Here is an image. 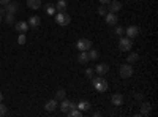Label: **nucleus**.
Masks as SVG:
<instances>
[{"label": "nucleus", "mask_w": 158, "mask_h": 117, "mask_svg": "<svg viewBox=\"0 0 158 117\" xmlns=\"http://www.w3.org/2000/svg\"><path fill=\"white\" fill-rule=\"evenodd\" d=\"M92 86H94V89L97 90V92H100V94L106 92L108 87H109L108 81L104 79V77H101L100 74H98V77H92Z\"/></svg>", "instance_id": "f257e3e1"}, {"label": "nucleus", "mask_w": 158, "mask_h": 117, "mask_svg": "<svg viewBox=\"0 0 158 117\" xmlns=\"http://www.w3.org/2000/svg\"><path fill=\"white\" fill-rule=\"evenodd\" d=\"M56 22L59 25H62V27H65V25H68L71 22V16L68 15L67 11H59L56 15Z\"/></svg>", "instance_id": "f03ea898"}, {"label": "nucleus", "mask_w": 158, "mask_h": 117, "mask_svg": "<svg viewBox=\"0 0 158 117\" xmlns=\"http://www.w3.org/2000/svg\"><path fill=\"white\" fill-rule=\"evenodd\" d=\"M131 48H133V41H131V38L120 36V40H118V49H120L122 52H128V51H131Z\"/></svg>", "instance_id": "7ed1b4c3"}, {"label": "nucleus", "mask_w": 158, "mask_h": 117, "mask_svg": "<svg viewBox=\"0 0 158 117\" xmlns=\"http://www.w3.org/2000/svg\"><path fill=\"white\" fill-rule=\"evenodd\" d=\"M118 74H120L122 77H125V79H128V77L133 76V67H131V63L120 65V68H118Z\"/></svg>", "instance_id": "20e7f679"}, {"label": "nucleus", "mask_w": 158, "mask_h": 117, "mask_svg": "<svg viewBox=\"0 0 158 117\" xmlns=\"http://www.w3.org/2000/svg\"><path fill=\"white\" fill-rule=\"evenodd\" d=\"M76 48L79 51H89V49H92V41L89 38H79L76 41Z\"/></svg>", "instance_id": "39448f33"}, {"label": "nucleus", "mask_w": 158, "mask_h": 117, "mask_svg": "<svg viewBox=\"0 0 158 117\" xmlns=\"http://www.w3.org/2000/svg\"><path fill=\"white\" fill-rule=\"evenodd\" d=\"M104 21H106V24H108V25H117V22H118V18H117V15H115V13H111V11H108L106 15H104Z\"/></svg>", "instance_id": "423d86ee"}, {"label": "nucleus", "mask_w": 158, "mask_h": 117, "mask_svg": "<svg viewBox=\"0 0 158 117\" xmlns=\"http://www.w3.org/2000/svg\"><path fill=\"white\" fill-rule=\"evenodd\" d=\"M15 29L18 33H25L29 30V24L25 21H18V22H15Z\"/></svg>", "instance_id": "0eeeda50"}, {"label": "nucleus", "mask_w": 158, "mask_h": 117, "mask_svg": "<svg viewBox=\"0 0 158 117\" xmlns=\"http://www.w3.org/2000/svg\"><path fill=\"white\" fill-rule=\"evenodd\" d=\"M125 33H127L128 38H131V40H133V38H136V36L139 35V27H138V25H130V27L125 30Z\"/></svg>", "instance_id": "6e6552de"}, {"label": "nucleus", "mask_w": 158, "mask_h": 117, "mask_svg": "<svg viewBox=\"0 0 158 117\" xmlns=\"http://www.w3.org/2000/svg\"><path fill=\"white\" fill-rule=\"evenodd\" d=\"M97 74H100V76H103V74H106L108 71H109V65L108 63H98L97 67H95V70H94Z\"/></svg>", "instance_id": "1a4fd4ad"}, {"label": "nucleus", "mask_w": 158, "mask_h": 117, "mask_svg": "<svg viewBox=\"0 0 158 117\" xmlns=\"http://www.w3.org/2000/svg\"><path fill=\"white\" fill-rule=\"evenodd\" d=\"M71 108H76V105L73 101H70V100H62V103H60V111H63V112H67V111H70Z\"/></svg>", "instance_id": "9d476101"}, {"label": "nucleus", "mask_w": 158, "mask_h": 117, "mask_svg": "<svg viewBox=\"0 0 158 117\" xmlns=\"http://www.w3.org/2000/svg\"><path fill=\"white\" fill-rule=\"evenodd\" d=\"M108 10H109L111 13H117V11L122 10V3L118 2V0H111L109 5H108Z\"/></svg>", "instance_id": "9b49d317"}, {"label": "nucleus", "mask_w": 158, "mask_h": 117, "mask_svg": "<svg viewBox=\"0 0 158 117\" xmlns=\"http://www.w3.org/2000/svg\"><path fill=\"white\" fill-rule=\"evenodd\" d=\"M123 95L122 94H114L112 97H111V103H112V105L114 106H122L123 105Z\"/></svg>", "instance_id": "f8f14e48"}, {"label": "nucleus", "mask_w": 158, "mask_h": 117, "mask_svg": "<svg viewBox=\"0 0 158 117\" xmlns=\"http://www.w3.org/2000/svg\"><path fill=\"white\" fill-rule=\"evenodd\" d=\"M5 10H6V13H10V15H16V13L19 11V3L10 2L8 5H5Z\"/></svg>", "instance_id": "ddd939ff"}, {"label": "nucleus", "mask_w": 158, "mask_h": 117, "mask_svg": "<svg viewBox=\"0 0 158 117\" xmlns=\"http://www.w3.org/2000/svg\"><path fill=\"white\" fill-rule=\"evenodd\" d=\"M57 106H59V101L54 98V100H49V101H46L44 109H46L48 112H52V111H56V109H57Z\"/></svg>", "instance_id": "4468645a"}, {"label": "nucleus", "mask_w": 158, "mask_h": 117, "mask_svg": "<svg viewBox=\"0 0 158 117\" xmlns=\"http://www.w3.org/2000/svg\"><path fill=\"white\" fill-rule=\"evenodd\" d=\"M150 112H152L150 103H142L141 105V115H150Z\"/></svg>", "instance_id": "2eb2a0df"}, {"label": "nucleus", "mask_w": 158, "mask_h": 117, "mask_svg": "<svg viewBox=\"0 0 158 117\" xmlns=\"http://www.w3.org/2000/svg\"><path fill=\"white\" fill-rule=\"evenodd\" d=\"M76 108L79 109V111H82V112H85V111H89L92 106H90V103L89 101H85V100H82V101H79L77 105H76Z\"/></svg>", "instance_id": "dca6fc26"}, {"label": "nucleus", "mask_w": 158, "mask_h": 117, "mask_svg": "<svg viewBox=\"0 0 158 117\" xmlns=\"http://www.w3.org/2000/svg\"><path fill=\"white\" fill-rule=\"evenodd\" d=\"M41 0H27V6L30 8V10H40L41 8Z\"/></svg>", "instance_id": "f3484780"}, {"label": "nucleus", "mask_w": 158, "mask_h": 117, "mask_svg": "<svg viewBox=\"0 0 158 117\" xmlns=\"http://www.w3.org/2000/svg\"><path fill=\"white\" fill-rule=\"evenodd\" d=\"M89 60H90V59H89V52H87V51H81V54L77 56V62L82 63V65H85Z\"/></svg>", "instance_id": "a211bd4d"}, {"label": "nucleus", "mask_w": 158, "mask_h": 117, "mask_svg": "<svg viewBox=\"0 0 158 117\" xmlns=\"http://www.w3.org/2000/svg\"><path fill=\"white\" fill-rule=\"evenodd\" d=\"M40 22H41V18H40V16H30V19H29L27 24L32 25V27H38Z\"/></svg>", "instance_id": "6ab92c4d"}, {"label": "nucleus", "mask_w": 158, "mask_h": 117, "mask_svg": "<svg viewBox=\"0 0 158 117\" xmlns=\"http://www.w3.org/2000/svg\"><path fill=\"white\" fill-rule=\"evenodd\" d=\"M67 114L70 115V117H82V111H79V109H76V108H71L70 111H67Z\"/></svg>", "instance_id": "aec40b11"}, {"label": "nucleus", "mask_w": 158, "mask_h": 117, "mask_svg": "<svg viewBox=\"0 0 158 117\" xmlns=\"http://www.w3.org/2000/svg\"><path fill=\"white\" fill-rule=\"evenodd\" d=\"M3 21L8 24V25H15V15H10V13H6V15L3 16Z\"/></svg>", "instance_id": "412c9836"}, {"label": "nucleus", "mask_w": 158, "mask_h": 117, "mask_svg": "<svg viewBox=\"0 0 158 117\" xmlns=\"http://www.w3.org/2000/svg\"><path fill=\"white\" fill-rule=\"evenodd\" d=\"M67 2H65V0H59L57 2V5H56V10L57 11H67Z\"/></svg>", "instance_id": "4be33fe9"}, {"label": "nucleus", "mask_w": 158, "mask_h": 117, "mask_svg": "<svg viewBox=\"0 0 158 117\" xmlns=\"http://www.w3.org/2000/svg\"><path fill=\"white\" fill-rule=\"evenodd\" d=\"M65 97H67V92H65L63 89H59L57 92H56V100H57V101H59V100L62 101V100H63Z\"/></svg>", "instance_id": "5701e85b"}, {"label": "nucleus", "mask_w": 158, "mask_h": 117, "mask_svg": "<svg viewBox=\"0 0 158 117\" xmlns=\"http://www.w3.org/2000/svg\"><path fill=\"white\" fill-rule=\"evenodd\" d=\"M87 52H89V59H90V60H97L98 56H100V54H98V51H95V49H89Z\"/></svg>", "instance_id": "b1692460"}, {"label": "nucleus", "mask_w": 158, "mask_h": 117, "mask_svg": "<svg viewBox=\"0 0 158 117\" xmlns=\"http://www.w3.org/2000/svg\"><path fill=\"white\" fill-rule=\"evenodd\" d=\"M138 59H139V56L136 54V52H131L128 57H127V60H128V63H135V62H138Z\"/></svg>", "instance_id": "393cba45"}, {"label": "nucleus", "mask_w": 158, "mask_h": 117, "mask_svg": "<svg viewBox=\"0 0 158 117\" xmlns=\"http://www.w3.org/2000/svg\"><path fill=\"white\" fill-rule=\"evenodd\" d=\"M44 11L48 13V15H54V13H56V6H52V5L48 3V5L44 6Z\"/></svg>", "instance_id": "a878e982"}, {"label": "nucleus", "mask_w": 158, "mask_h": 117, "mask_svg": "<svg viewBox=\"0 0 158 117\" xmlns=\"http://www.w3.org/2000/svg\"><path fill=\"white\" fill-rule=\"evenodd\" d=\"M6 114H8L6 106H5V105H2V101H0V117H3V115H6Z\"/></svg>", "instance_id": "bb28decb"}, {"label": "nucleus", "mask_w": 158, "mask_h": 117, "mask_svg": "<svg viewBox=\"0 0 158 117\" xmlns=\"http://www.w3.org/2000/svg\"><path fill=\"white\" fill-rule=\"evenodd\" d=\"M94 74H95V71L92 70V68H87V70H85V76L89 77V79H92V77H94Z\"/></svg>", "instance_id": "cd10ccee"}, {"label": "nucleus", "mask_w": 158, "mask_h": 117, "mask_svg": "<svg viewBox=\"0 0 158 117\" xmlns=\"http://www.w3.org/2000/svg\"><path fill=\"white\" fill-rule=\"evenodd\" d=\"M115 35H118V36H123V33H125V30L122 29V27H115Z\"/></svg>", "instance_id": "c85d7f7f"}, {"label": "nucleus", "mask_w": 158, "mask_h": 117, "mask_svg": "<svg viewBox=\"0 0 158 117\" xmlns=\"http://www.w3.org/2000/svg\"><path fill=\"white\" fill-rule=\"evenodd\" d=\"M106 13H108V8H106V6H100V8H98V15L104 16Z\"/></svg>", "instance_id": "c756f323"}, {"label": "nucleus", "mask_w": 158, "mask_h": 117, "mask_svg": "<svg viewBox=\"0 0 158 117\" xmlns=\"http://www.w3.org/2000/svg\"><path fill=\"white\" fill-rule=\"evenodd\" d=\"M18 43H19V44H24V43H25V35H24V33H19Z\"/></svg>", "instance_id": "7c9ffc66"}, {"label": "nucleus", "mask_w": 158, "mask_h": 117, "mask_svg": "<svg viewBox=\"0 0 158 117\" xmlns=\"http://www.w3.org/2000/svg\"><path fill=\"white\" fill-rule=\"evenodd\" d=\"M135 100L142 101V100H144V95H142V94H135Z\"/></svg>", "instance_id": "2f4dec72"}, {"label": "nucleus", "mask_w": 158, "mask_h": 117, "mask_svg": "<svg viewBox=\"0 0 158 117\" xmlns=\"http://www.w3.org/2000/svg\"><path fill=\"white\" fill-rule=\"evenodd\" d=\"M6 15V10H5V6H0V16H5Z\"/></svg>", "instance_id": "473e14b6"}, {"label": "nucleus", "mask_w": 158, "mask_h": 117, "mask_svg": "<svg viewBox=\"0 0 158 117\" xmlns=\"http://www.w3.org/2000/svg\"><path fill=\"white\" fill-rule=\"evenodd\" d=\"M11 2V0H0V5H2V6H5V5H8Z\"/></svg>", "instance_id": "72a5a7b5"}, {"label": "nucleus", "mask_w": 158, "mask_h": 117, "mask_svg": "<svg viewBox=\"0 0 158 117\" xmlns=\"http://www.w3.org/2000/svg\"><path fill=\"white\" fill-rule=\"evenodd\" d=\"M98 2H100V3H103V5H108V3L111 2V0H98Z\"/></svg>", "instance_id": "f704fd0d"}, {"label": "nucleus", "mask_w": 158, "mask_h": 117, "mask_svg": "<svg viewBox=\"0 0 158 117\" xmlns=\"http://www.w3.org/2000/svg\"><path fill=\"white\" fill-rule=\"evenodd\" d=\"M92 115H94V117H100V115H101V114H100V112H98V111H95V112H94V114H92Z\"/></svg>", "instance_id": "c9c22d12"}, {"label": "nucleus", "mask_w": 158, "mask_h": 117, "mask_svg": "<svg viewBox=\"0 0 158 117\" xmlns=\"http://www.w3.org/2000/svg\"><path fill=\"white\" fill-rule=\"evenodd\" d=\"M3 100V95H2V92H0V101H2Z\"/></svg>", "instance_id": "e433bc0d"}, {"label": "nucleus", "mask_w": 158, "mask_h": 117, "mask_svg": "<svg viewBox=\"0 0 158 117\" xmlns=\"http://www.w3.org/2000/svg\"><path fill=\"white\" fill-rule=\"evenodd\" d=\"M2 19H3V16H0V21H2Z\"/></svg>", "instance_id": "4c0bfd02"}]
</instances>
